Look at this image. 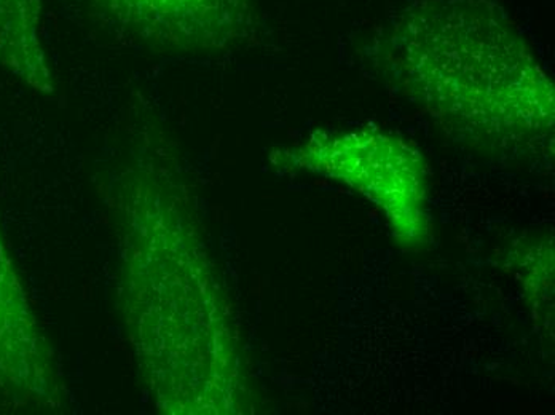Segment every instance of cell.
<instances>
[{
    "label": "cell",
    "mask_w": 555,
    "mask_h": 415,
    "mask_svg": "<svg viewBox=\"0 0 555 415\" xmlns=\"http://www.w3.org/2000/svg\"><path fill=\"white\" fill-rule=\"evenodd\" d=\"M399 90L459 143L511 160L554 152L550 76L492 0H416L389 26Z\"/></svg>",
    "instance_id": "cell-1"
},
{
    "label": "cell",
    "mask_w": 555,
    "mask_h": 415,
    "mask_svg": "<svg viewBox=\"0 0 555 415\" xmlns=\"http://www.w3.org/2000/svg\"><path fill=\"white\" fill-rule=\"evenodd\" d=\"M291 157L302 170L344 182L384 209L399 245H425L426 165L402 138L374 127L317 131Z\"/></svg>",
    "instance_id": "cell-2"
},
{
    "label": "cell",
    "mask_w": 555,
    "mask_h": 415,
    "mask_svg": "<svg viewBox=\"0 0 555 415\" xmlns=\"http://www.w3.org/2000/svg\"><path fill=\"white\" fill-rule=\"evenodd\" d=\"M134 36L182 50L225 49L256 26L250 0H91Z\"/></svg>",
    "instance_id": "cell-3"
},
{
    "label": "cell",
    "mask_w": 555,
    "mask_h": 415,
    "mask_svg": "<svg viewBox=\"0 0 555 415\" xmlns=\"http://www.w3.org/2000/svg\"><path fill=\"white\" fill-rule=\"evenodd\" d=\"M42 0H0V66L39 91L53 90L42 46Z\"/></svg>",
    "instance_id": "cell-4"
}]
</instances>
